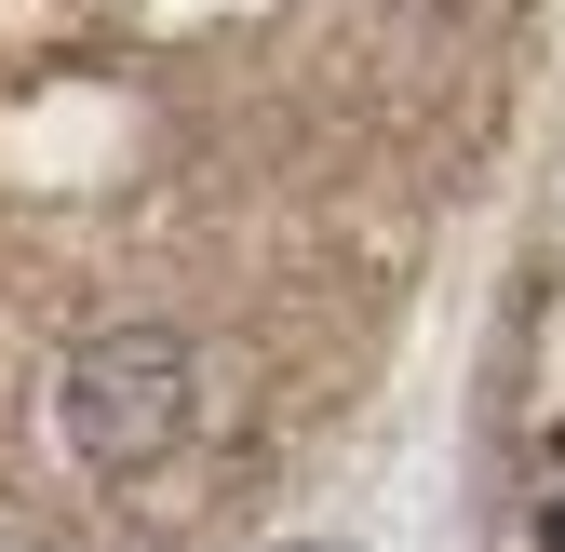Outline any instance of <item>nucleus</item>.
Listing matches in <instances>:
<instances>
[{
  "label": "nucleus",
  "instance_id": "nucleus-2",
  "mask_svg": "<svg viewBox=\"0 0 565 552\" xmlns=\"http://www.w3.org/2000/svg\"><path fill=\"white\" fill-rule=\"evenodd\" d=\"M552 458H565V432H552Z\"/></svg>",
  "mask_w": 565,
  "mask_h": 552
},
{
  "label": "nucleus",
  "instance_id": "nucleus-1",
  "mask_svg": "<svg viewBox=\"0 0 565 552\" xmlns=\"http://www.w3.org/2000/svg\"><path fill=\"white\" fill-rule=\"evenodd\" d=\"M189 418H202V351L175 323H108L54 364V445L82 471H149L189 445Z\"/></svg>",
  "mask_w": 565,
  "mask_h": 552
}]
</instances>
